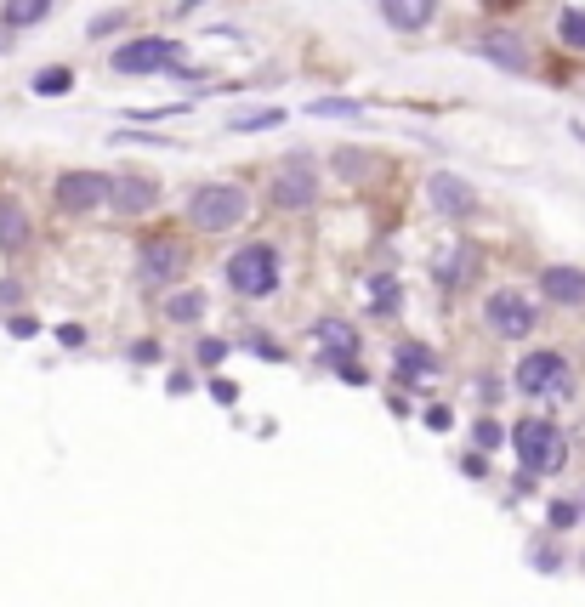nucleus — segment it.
I'll list each match as a JSON object with an SVG mask.
<instances>
[{"instance_id": "nucleus-36", "label": "nucleus", "mask_w": 585, "mask_h": 607, "mask_svg": "<svg viewBox=\"0 0 585 607\" xmlns=\"http://www.w3.org/2000/svg\"><path fill=\"white\" fill-rule=\"evenodd\" d=\"M57 341H63V347H86V330H80V324H63V330H57Z\"/></svg>"}, {"instance_id": "nucleus-18", "label": "nucleus", "mask_w": 585, "mask_h": 607, "mask_svg": "<svg viewBox=\"0 0 585 607\" xmlns=\"http://www.w3.org/2000/svg\"><path fill=\"white\" fill-rule=\"evenodd\" d=\"M319 347H324V358H336V369L341 364H353V352H358V335L347 330V324H319Z\"/></svg>"}, {"instance_id": "nucleus-17", "label": "nucleus", "mask_w": 585, "mask_h": 607, "mask_svg": "<svg viewBox=\"0 0 585 607\" xmlns=\"http://www.w3.org/2000/svg\"><path fill=\"white\" fill-rule=\"evenodd\" d=\"M0 244H6V250L29 244V210H23L12 193H0Z\"/></svg>"}, {"instance_id": "nucleus-22", "label": "nucleus", "mask_w": 585, "mask_h": 607, "mask_svg": "<svg viewBox=\"0 0 585 607\" xmlns=\"http://www.w3.org/2000/svg\"><path fill=\"white\" fill-rule=\"evenodd\" d=\"M364 301H370V313H392L398 307V278H370V290H364Z\"/></svg>"}, {"instance_id": "nucleus-33", "label": "nucleus", "mask_w": 585, "mask_h": 607, "mask_svg": "<svg viewBox=\"0 0 585 607\" xmlns=\"http://www.w3.org/2000/svg\"><path fill=\"white\" fill-rule=\"evenodd\" d=\"M131 358H137V364H154V358H160V341H131Z\"/></svg>"}, {"instance_id": "nucleus-7", "label": "nucleus", "mask_w": 585, "mask_h": 607, "mask_svg": "<svg viewBox=\"0 0 585 607\" xmlns=\"http://www.w3.org/2000/svg\"><path fill=\"white\" fill-rule=\"evenodd\" d=\"M182 267H188V250L177 239H148L137 250V284L142 290H165V284H177Z\"/></svg>"}, {"instance_id": "nucleus-38", "label": "nucleus", "mask_w": 585, "mask_h": 607, "mask_svg": "<svg viewBox=\"0 0 585 607\" xmlns=\"http://www.w3.org/2000/svg\"><path fill=\"white\" fill-rule=\"evenodd\" d=\"M341 381H347V386H370V375H364L358 364H341Z\"/></svg>"}, {"instance_id": "nucleus-9", "label": "nucleus", "mask_w": 585, "mask_h": 607, "mask_svg": "<svg viewBox=\"0 0 585 607\" xmlns=\"http://www.w3.org/2000/svg\"><path fill=\"white\" fill-rule=\"evenodd\" d=\"M319 199V171H313V159H284L279 171H273V205L279 210H307Z\"/></svg>"}, {"instance_id": "nucleus-13", "label": "nucleus", "mask_w": 585, "mask_h": 607, "mask_svg": "<svg viewBox=\"0 0 585 607\" xmlns=\"http://www.w3.org/2000/svg\"><path fill=\"white\" fill-rule=\"evenodd\" d=\"M381 18H387L398 35H421L426 23L438 18V0H381Z\"/></svg>"}, {"instance_id": "nucleus-24", "label": "nucleus", "mask_w": 585, "mask_h": 607, "mask_svg": "<svg viewBox=\"0 0 585 607\" xmlns=\"http://www.w3.org/2000/svg\"><path fill=\"white\" fill-rule=\"evenodd\" d=\"M313 114H319V120H358L364 103H353V97H324V103H313Z\"/></svg>"}, {"instance_id": "nucleus-15", "label": "nucleus", "mask_w": 585, "mask_h": 607, "mask_svg": "<svg viewBox=\"0 0 585 607\" xmlns=\"http://www.w3.org/2000/svg\"><path fill=\"white\" fill-rule=\"evenodd\" d=\"M540 284L557 307H585V267H546Z\"/></svg>"}, {"instance_id": "nucleus-3", "label": "nucleus", "mask_w": 585, "mask_h": 607, "mask_svg": "<svg viewBox=\"0 0 585 607\" xmlns=\"http://www.w3.org/2000/svg\"><path fill=\"white\" fill-rule=\"evenodd\" d=\"M228 290L233 295H250V301H262V295L279 290V250L273 244H245V250H233L228 256Z\"/></svg>"}, {"instance_id": "nucleus-35", "label": "nucleus", "mask_w": 585, "mask_h": 607, "mask_svg": "<svg viewBox=\"0 0 585 607\" xmlns=\"http://www.w3.org/2000/svg\"><path fill=\"white\" fill-rule=\"evenodd\" d=\"M211 398L233 409V403H239V386H233V381H211Z\"/></svg>"}, {"instance_id": "nucleus-34", "label": "nucleus", "mask_w": 585, "mask_h": 607, "mask_svg": "<svg viewBox=\"0 0 585 607\" xmlns=\"http://www.w3.org/2000/svg\"><path fill=\"white\" fill-rule=\"evenodd\" d=\"M222 358H228L222 341H199V364H222Z\"/></svg>"}, {"instance_id": "nucleus-12", "label": "nucleus", "mask_w": 585, "mask_h": 607, "mask_svg": "<svg viewBox=\"0 0 585 607\" xmlns=\"http://www.w3.org/2000/svg\"><path fill=\"white\" fill-rule=\"evenodd\" d=\"M108 205L120 210V216H142V210L160 205V182L154 176H114V199Z\"/></svg>"}, {"instance_id": "nucleus-31", "label": "nucleus", "mask_w": 585, "mask_h": 607, "mask_svg": "<svg viewBox=\"0 0 585 607\" xmlns=\"http://www.w3.org/2000/svg\"><path fill=\"white\" fill-rule=\"evenodd\" d=\"M534 568H540V573H557V568H563V556H557V551H551V545H534Z\"/></svg>"}, {"instance_id": "nucleus-27", "label": "nucleus", "mask_w": 585, "mask_h": 607, "mask_svg": "<svg viewBox=\"0 0 585 607\" xmlns=\"http://www.w3.org/2000/svg\"><path fill=\"white\" fill-rule=\"evenodd\" d=\"M546 522L563 534V528H574V522H580V505H574V500H551L546 505Z\"/></svg>"}, {"instance_id": "nucleus-20", "label": "nucleus", "mask_w": 585, "mask_h": 607, "mask_svg": "<svg viewBox=\"0 0 585 607\" xmlns=\"http://www.w3.org/2000/svg\"><path fill=\"white\" fill-rule=\"evenodd\" d=\"M46 12H52V0H6V6H0V23H6V29H29V23H40Z\"/></svg>"}, {"instance_id": "nucleus-28", "label": "nucleus", "mask_w": 585, "mask_h": 607, "mask_svg": "<svg viewBox=\"0 0 585 607\" xmlns=\"http://www.w3.org/2000/svg\"><path fill=\"white\" fill-rule=\"evenodd\" d=\"M478 449H500V443H506V426H500V420H478Z\"/></svg>"}, {"instance_id": "nucleus-6", "label": "nucleus", "mask_w": 585, "mask_h": 607, "mask_svg": "<svg viewBox=\"0 0 585 607\" xmlns=\"http://www.w3.org/2000/svg\"><path fill=\"white\" fill-rule=\"evenodd\" d=\"M103 199H114V176H103V171H63L52 182V205L69 210V216H80V210H97Z\"/></svg>"}, {"instance_id": "nucleus-32", "label": "nucleus", "mask_w": 585, "mask_h": 607, "mask_svg": "<svg viewBox=\"0 0 585 607\" xmlns=\"http://www.w3.org/2000/svg\"><path fill=\"white\" fill-rule=\"evenodd\" d=\"M461 471L472 477V483H478V477H489V460H483V449L478 454H461Z\"/></svg>"}, {"instance_id": "nucleus-30", "label": "nucleus", "mask_w": 585, "mask_h": 607, "mask_svg": "<svg viewBox=\"0 0 585 607\" xmlns=\"http://www.w3.org/2000/svg\"><path fill=\"white\" fill-rule=\"evenodd\" d=\"M426 432H449V426H455V415H449V409H444V403H432V409H426Z\"/></svg>"}, {"instance_id": "nucleus-4", "label": "nucleus", "mask_w": 585, "mask_h": 607, "mask_svg": "<svg viewBox=\"0 0 585 607\" xmlns=\"http://www.w3.org/2000/svg\"><path fill=\"white\" fill-rule=\"evenodd\" d=\"M182 46L177 40H165V35H142V40H125L120 52L108 57L114 63V74H188L177 63Z\"/></svg>"}, {"instance_id": "nucleus-16", "label": "nucleus", "mask_w": 585, "mask_h": 607, "mask_svg": "<svg viewBox=\"0 0 585 607\" xmlns=\"http://www.w3.org/2000/svg\"><path fill=\"white\" fill-rule=\"evenodd\" d=\"M472 267H478V250H472L466 239H455L444 256H438V267H432V273H438V284H444V290H455V284H466V278H472Z\"/></svg>"}, {"instance_id": "nucleus-21", "label": "nucleus", "mask_w": 585, "mask_h": 607, "mask_svg": "<svg viewBox=\"0 0 585 607\" xmlns=\"http://www.w3.org/2000/svg\"><path fill=\"white\" fill-rule=\"evenodd\" d=\"M165 318H171V324H199V318H205V295L199 290H177L171 301H165Z\"/></svg>"}, {"instance_id": "nucleus-26", "label": "nucleus", "mask_w": 585, "mask_h": 607, "mask_svg": "<svg viewBox=\"0 0 585 607\" xmlns=\"http://www.w3.org/2000/svg\"><path fill=\"white\" fill-rule=\"evenodd\" d=\"M284 120V108H262V114H233V131H267V125H279Z\"/></svg>"}, {"instance_id": "nucleus-11", "label": "nucleus", "mask_w": 585, "mask_h": 607, "mask_svg": "<svg viewBox=\"0 0 585 607\" xmlns=\"http://www.w3.org/2000/svg\"><path fill=\"white\" fill-rule=\"evenodd\" d=\"M478 52L495 63V69H506V74H523L529 69V46L512 35V29H483L478 35Z\"/></svg>"}, {"instance_id": "nucleus-19", "label": "nucleus", "mask_w": 585, "mask_h": 607, "mask_svg": "<svg viewBox=\"0 0 585 607\" xmlns=\"http://www.w3.org/2000/svg\"><path fill=\"white\" fill-rule=\"evenodd\" d=\"M336 176H347V182H375V176H381V159L358 154V148H341L336 154Z\"/></svg>"}, {"instance_id": "nucleus-10", "label": "nucleus", "mask_w": 585, "mask_h": 607, "mask_svg": "<svg viewBox=\"0 0 585 607\" xmlns=\"http://www.w3.org/2000/svg\"><path fill=\"white\" fill-rule=\"evenodd\" d=\"M426 199H432V210L438 216H472L478 210V193H472V182L455 171H432L426 176Z\"/></svg>"}, {"instance_id": "nucleus-23", "label": "nucleus", "mask_w": 585, "mask_h": 607, "mask_svg": "<svg viewBox=\"0 0 585 607\" xmlns=\"http://www.w3.org/2000/svg\"><path fill=\"white\" fill-rule=\"evenodd\" d=\"M557 35H563V46L585 52V12H580V6H568L563 18H557Z\"/></svg>"}, {"instance_id": "nucleus-14", "label": "nucleus", "mask_w": 585, "mask_h": 607, "mask_svg": "<svg viewBox=\"0 0 585 607\" xmlns=\"http://www.w3.org/2000/svg\"><path fill=\"white\" fill-rule=\"evenodd\" d=\"M392 375L404 386H421L438 375V358H432V347H421V341H404V347L392 352Z\"/></svg>"}, {"instance_id": "nucleus-25", "label": "nucleus", "mask_w": 585, "mask_h": 607, "mask_svg": "<svg viewBox=\"0 0 585 607\" xmlns=\"http://www.w3.org/2000/svg\"><path fill=\"white\" fill-rule=\"evenodd\" d=\"M69 86H74L69 69H40V74H35V91H40V97H63Z\"/></svg>"}, {"instance_id": "nucleus-5", "label": "nucleus", "mask_w": 585, "mask_h": 607, "mask_svg": "<svg viewBox=\"0 0 585 607\" xmlns=\"http://www.w3.org/2000/svg\"><path fill=\"white\" fill-rule=\"evenodd\" d=\"M512 386L523 392V398H563L568 392V358L557 347L529 352V358L512 369Z\"/></svg>"}, {"instance_id": "nucleus-8", "label": "nucleus", "mask_w": 585, "mask_h": 607, "mask_svg": "<svg viewBox=\"0 0 585 607\" xmlns=\"http://www.w3.org/2000/svg\"><path fill=\"white\" fill-rule=\"evenodd\" d=\"M483 324H489V335H500V341H523V335L534 330V307H529V295H517V290H495L489 301H483Z\"/></svg>"}, {"instance_id": "nucleus-29", "label": "nucleus", "mask_w": 585, "mask_h": 607, "mask_svg": "<svg viewBox=\"0 0 585 607\" xmlns=\"http://www.w3.org/2000/svg\"><path fill=\"white\" fill-rule=\"evenodd\" d=\"M6 330H12V341H35L40 335V324L29 313H18V318H6Z\"/></svg>"}, {"instance_id": "nucleus-1", "label": "nucleus", "mask_w": 585, "mask_h": 607, "mask_svg": "<svg viewBox=\"0 0 585 607\" xmlns=\"http://www.w3.org/2000/svg\"><path fill=\"white\" fill-rule=\"evenodd\" d=\"M512 454L529 477H551V471H563V460H568V437L557 432V420L529 415V420L512 426Z\"/></svg>"}, {"instance_id": "nucleus-37", "label": "nucleus", "mask_w": 585, "mask_h": 607, "mask_svg": "<svg viewBox=\"0 0 585 607\" xmlns=\"http://www.w3.org/2000/svg\"><path fill=\"white\" fill-rule=\"evenodd\" d=\"M108 29H120V12H103V18H91V35H108Z\"/></svg>"}, {"instance_id": "nucleus-2", "label": "nucleus", "mask_w": 585, "mask_h": 607, "mask_svg": "<svg viewBox=\"0 0 585 607\" xmlns=\"http://www.w3.org/2000/svg\"><path fill=\"white\" fill-rule=\"evenodd\" d=\"M245 188L239 182H205V188L188 193V222L199 227V233H228V227L245 222Z\"/></svg>"}]
</instances>
